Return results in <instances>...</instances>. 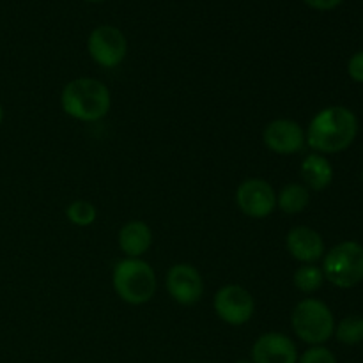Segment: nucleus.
Here are the masks:
<instances>
[{
  "mask_svg": "<svg viewBox=\"0 0 363 363\" xmlns=\"http://www.w3.org/2000/svg\"><path fill=\"white\" fill-rule=\"evenodd\" d=\"M358 133V119L346 106H328L312 117L305 144L319 155H333L346 151Z\"/></svg>",
  "mask_w": 363,
  "mask_h": 363,
  "instance_id": "f257e3e1",
  "label": "nucleus"
},
{
  "mask_svg": "<svg viewBox=\"0 0 363 363\" xmlns=\"http://www.w3.org/2000/svg\"><path fill=\"white\" fill-rule=\"evenodd\" d=\"M64 113L82 123H96L106 117L112 106L110 89L96 78L82 77L67 82L60 92Z\"/></svg>",
  "mask_w": 363,
  "mask_h": 363,
  "instance_id": "f03ea898",
  "label": "nucleus"
},
{
  "mask_svg": "<svg viewBox=\"0 0 363 363\" xmlns=\"http://www.w3.org/2000/svg\"><path fill=\"white\" fill-rule=\"evenodd\" d=\"M112 286L128 305H144L156 293V273L144 259H121L112 269Z\"/></svg>",
  "mask_w": 363,
  "mask_h": 363,
  "instance_id": "7ed1b4c3",
  "label": "nucleus"
},
{
  "mask_svg": "<svg viewBox=\"0 0 363 363\" xmlns=\"http://www.w3.org/2000/svg\"><path fill=\"white\" fill-rule=\"evenodd\" d=\"M291 325L300 340L311 346H323L335 333V319L328 305L315 298L301 300L291 314Z\"/></svg>",
  "mask_w": 363,
  "mask_h": 363,
  "instance_id": "20e7f679",
  "label": "nucleus"
},
{
  "mask_svg": "<svg viewBox=\"0 0 363 363\" xmlns=\"http://www.w3.org/2000/svg\"><path fill=\"white\" fill-rule=\"evenodd\" d=\"M323 275L340 289H350L363 280V247L357 241H344L333 247L323 261Z\"/></svg>",
  "mask_w": 363,
  "mask_h": 363,
  "instance_id": "39448f33",
  "label": "nucleus"
},
{
  "mask_svg": "<svg viewBox=\"0 0 363 363\" xmlns=\"http://www.w3.org/2000/svg\"><path fill=\"white\" fill-rule=\"evenodd\" d=\"M213 308L220 321L229 326H243L255 312V301L250 291L238 284H227L216 291Z\"/></svg>",
  "mask_w": 363,
  "mask_h": 363,
  "instance_id": "423d86ee",
  "label": "nucleus"
},
{
  "mask_svg": "<svg viewBox=\"0 0 363 363\" xmlns=\"http://www.w3.org/2000/svg\"><path fill=\"white\" fill-rule=\"evenodd\" d=\"M87 50L91 59L105 69L121 66L128 53L126 35L112 25H99L87 39Z\"/></svg>",
  "mask_w": 363,
  "mask_h": 363,
  "instance_id": "0eeeda50",
  "label": "nucleus"
},
{
  "mask_svg": "<svg viewBox=\"0 0 363 363\" xmlns=\"http://www.w3.org/2000/svg\"><path fill=\"white\" fill-rule=\"evenodd\" d=\"M236 206L248 218H266L277 209V191L266 179L250 177L238 186Z\"/></svg>",
  "mask_w": 363,
  "mask_h": 363,
  "instance_id": "6e6552de",
  "label": "nucleus"
},
{
  "mask_svg": "<svg viewBox=\"0 0 363 363\" xmlns=\"http://www.w3.org/2000/svg\"><path fill=\"white\" fill-rule=\"evenodd\" d=\"M165 286L170 298L183 307H190L201 301L204 294V280L195 266L179 262L167 272Z\"/></svg>",
  "mask_w": 363,
  "mask_h": 363,
  "instance_id": "1a4fd4ad",
  "label": "nucleus"
},
{
  "mask_svg": "<svg viewBox=\"0 0 363 363\" xmlns=\"http://www.w3.org/2000/svg\"><path fill=\"white\" fill-rule=\"evenodd\" d=\"M264 145L277 155H294L305 147V130L293 119H275L262 131Z\"/></svg>",
  "mask_w": 363,
  "mask_h": 363,
  "instance_id": "9d476101",
  "label": "nucleus"
},
{
  "mask_svg": "<svg viewBox=\"0 0 363 363\" xmlns=\"http://www.w3.org/2000/svg\"><path fill=\"white\" fill-rule=\"evenodd\" d=\"M250 354L254 363H298L296 344L280 332H268L257 337Z\"/></svg>",
  "mask_w": 363,
  "mask_h": 363,
  "instance_id": "9b49d317",
  "label": "nucleus"
},
{
  "mask_svg": "<svg viewBox=\"0 0 363 363\" xmlns=\"http://www.w3.org/2000/svg\"><path fill=\"white\" fill-rule=\"evenodd\" d=\"M286 248L291 257L303 264H314L325 255V241L318 230L298 225L287 233Z\"/></svg>",
  "mask_w": 363,
  "mask_h": 363,
  "instance_id": "f8f14e48",
  "label": "nucleus"
},
{
  "mask_svg": "<svg viewBox=\"0 0 363 363\" xmlns=\"http://www.w3.org/2000/svg\"><path fill=\"white\" fill-rule=\"evenodd\" d=\"M119 248L126 257L140 259L152 245V230L142 220H131L119 230Z\"/></svg>",
  "mask_w": 363,
  "mask_h": 363,
  "instance_id": "ddd939ff",
  "label": "nucleus"
},
{
  "mask_svg": "<svg viewBox=\"0 0 363 363\" xmlns=\"http://www.w3.org/2000/svg\"><path fill=\"white\" fill-rule=\"evenodd\" d=\"M301 177H303L307 188L315 191L326 190L333 181L332 163L319 152L305 156L301 162Z\"/></svg>",
  "mask_w": 363,
  "mask_h": 363,
  "instance_id": "4468645a",
  "label": "nucleus"
},
{
  "mask_svg": "<svg viewBox=\"0 0 363 363\" xmlns=\"http://www.w3.org/2000/svg\"><path fill=\"white\" fill-rule=\"evenodd\" d=\"M311 204V194L305 184L289 183L277 194V208L286 215H300Z\"/></svg>",
  "mask_w": 363,
  "mask_h": 363,
  "instance_id": "2eb2a0df",
  "label": "nucleus"
},
{
  "mask_svg": "<svg viewBox=\"0 0 363 363\" xmlns=\"http://www.w3.org/2000/svg\"><path fill=\"white\" fill-rule=\"evenodd\" d=\"M293 282L298 291L311 294L321 289L323 282H325V275H323V269L318 268L315 264H303L294 272Z\"/></svg>",
  "mask_w": 363,
  "mask_h": 363,
  "instance_id": "dca6fc26",
  "label": "nucleus"
},
{
  "mask_svg": "<svg viewBox=\"0 0 363 363\" xmlns=\"http://www.w3.org/2000/svg\"><path fill=\"white\" fill-rule=\"evenodd\" d=\"M337 340L346 346H354V344L363 342V318L358 315H350L342 319L335 328Z\"/></svg>",
  "mask_w": 363,
  "mask_h": 363,
  "instance_id": "f3484780",
  "label": "nucleus"
},
{
  "mask_svg": "<svg viewBox=\"0 0 363 363\" xmlns=\"http://www.w3.org/2000/svg\"><path fill=\"white\" fill-rule=\"evenodd\" d=\"M66 216L73 225L89 227L98 218V211H96V206L89 201H73L66 208Z\"/></svg>",
  "mask_w": 363,
  "mask_h": 363,
  "instance_id": "a211bd4d",
  "label": "nucleus"
},
{
  "mask_svg": "<svg viewBox=\"0 0 363 363\" xmlns=\"http://www.w3.org/2000/svg\"><path fill=\"white\" fill-rule=\"evenodd\" d=\"M298 363H337L335 354L325 346H312L298 357Z\"/></svg>",
  "mask_w": 363,
  "mask_h": 363,
  "instance_id": "6ab92c4d",
  "label": "nucleus"
},
{
  "mask_svg": "<svg viewBox=\"0 0 363 363\" xmlns=\"http://www.w3.org/2000/svg\"><path fill=\"white\" fill-rule=\"evenodd\" d=\"M347 73L358 84H363V52L354 53L347 64Z\"/></svg>",
  "mask_w": 363,
  "mask_h": 363,
  "instance_id": "aec40b11",
  "label": "nucleus"
},
{
  "mask_svg": "<svg viewBox=\"0 0 363 363\" xmlns=\"http://www.w3.org/2000/svg\"><path fill=\"white\" fill-rule=\"evenodd\" d=\"M308 7L318 11H332L342 4V0H303Z\"/></svg>",
  "mask_w": 363,
  "mask_h": 363,
  "instance_id": "412c9836",
  "label": "nucleus"
},
{
  "mask_svg": "<svg viewBox=\"0 0 363 363\" xmlns=\"http://www.w3.org/2000/svg\"><path fill=\"white\" fill-rule=\"evenodd\" d=\"M4 123V108H2V103H0V126Z\"/></svg>",
  "mask_w": 363,
  "mask_h": 363,
  "instance_id": "4be33fe9",
  "label": "nucleus"
},
{
  "mask_svg": "<svg viewBox=\"0 0 363 363\" xmlns=\"http://www.w3.org/2000/svg\"><path fill=\"white\" fill-rule=\"evenodd\" d=\"M234 363H254L252 360H238V362H234Z\"/></svg>",
  "mask_w": 363,
  "mask_h": 363,
  "instance_id": "5701e85b",
  "label": "nucleus"
},
{
  "mask_svg": "<svg viewBox=\"0 0 363 363\" xmlns=\"http://www.w3.org/2000/svg\"><path fill=\"white\" fill-rule=\"evenodd\" d=\"M85 2H103V0H85Z\"/></svg>",
  "mask_w": 363,
  "mask_h": 363,
  "instance_id": "b1692460",
  "label": "nucleus"
},
{
  "mask_svg": "<svg viewBox=\"0 0 363 363\" xmlns=\"http://www.w3.org/2000/svg\"><path fill=\"white\" fill-rule=\"evenodd\" d=\"M362 179H363V172H362Z\"/></svg>",
  "mask_w": 363,
  "mask_h": 363,
  "instance_id": "393cba45",
  "label": "nucleus"
}]
</instances>
